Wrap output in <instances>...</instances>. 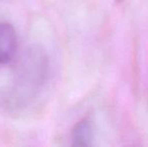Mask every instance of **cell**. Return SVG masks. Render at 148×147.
I'll return each instance as SVG.
<instances>
[{
	"label": "cell",
	"instance_id": "obj_1",
	"mask_svg": "<svg viewBox=\"0 0 148 147\" xmlns=\"http://www.w3.org/2000/svg\"><path fill=\"white\" fill-rule=\"evenodd\" d=\"M47 74V61L43 53L39 49H29L22 57L13 84L5 94L6 103L11 108H22L39 92Z\"/></svg>",
	"mask_w": 148,
	"mask_h": 147
},
{
	"label": "cell",
	"instance_id": "obj_4",
	"mask_svg": "<svg viewBox=\"0 0 148 147\" xmlns=\"http://www.w3.org/2000/svg\"><path fill=\"white\" fill-rule=\"evenodd\" d=\"M114 1H115L116 3H120V2L122 1V0H114Z\"/></svg>",
	"mask_w": 148,
	"mask_h": 147
},
{
	"label": "cell",
	"instance_id": "obj_2",
	"mask_svg": "<svg viewBox=\"0 0 148 147\" xmlns=\"http://www.w3.org/2000/svg\"><path fill=\"white\" fill-rule=\"evenodd\" d=\"M17 51V34L9 22H0V66L9 64Z\"/></svg>",
	"mask_w": 148,
	"mask_h": 147
},
{
	"label": "cell",
	"instance_id": "obj_3",
	"mask_svg": "<svg viewBox=\"0 0 148 147\" xmlns=\"http://www.w3.org/2000/svg\"><path fill=\"white\" fill-rule=\"evenodd\" d=\"M94 126L89 118H84L75 125L72 131V144L75 146H91L94 143Z\"/></svg>",
	"mask_w": 148,
	"mask_h": 147
}]
</instances>
